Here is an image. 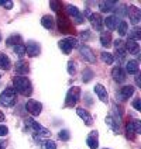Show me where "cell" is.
Here are the masks:
<instances>
[{
  "label": "cell",
  "mask_w": 141,
  "mask_h": 149,
  "mask_svg": "<svg viewBox=\"0 0 141 149\" xmlns=\"http://www.w3.org/2000/svg\"><path fill=\"white\" fill-rule=\"evenodd\" d=\"M41 25L47 30H52L55 27V18L51 14H45V16L41 17Z\"/></svg>",
  "instance_id": "cb8c5ba5"
},
{
  "label": "cell",
  "mask_w": 141,
  "mask_h": 149,
  "mask_svg": "<svg viewBox=\"0 0 141 149\" xmlns=\"http://www.w3.org/2000/svg\"><path fill=\"white\" fill-rule=\"evenodd\" d=\"M67 11L69 17L74 20L75 24H82L83 21H85V16H83L82 13L78 10V8L75 7V6H71V4H68L67 6Z\"/></svg>",
  "instance_id": "9c48e42d"
},
{
  "label": "cell",
  "mask_w": 141,
  "mask_h": 149,
  "mask_svg": "<svg viewBox=\"0 0 141 149\" xmlns=\"http://www.w3.org/2000/svg\"><path fill=\"white\" fill-rule=\"evenodd\" d=\"M89 21H90V24L93 28H96L98 31H102L103 30V18L100 14L98 13H92L90 16H89Z\"/></svg>",
  "instance_id": "ac0fdd59"
},
{
  "label": "cell",
  "mask_w": 141,
  "mask_h": 149,
  "mask_svg": "<svg viewBox=\"0 0 141 149\" xmlns=\"http://www.w3.org/2000/svg\"><path fill=\"white\" fill-rule=\"evenodd\" d=\"M134 94V87L133 86H123L121 89H119L117 91V97L119 100H121V101H126V100H128L131 96Z\"/></svg>",
  "instance_id": "4fadbf2b"
},
{
  "label": "cell",
  "mask_w": 141,
  "mask_h": 149,
  "mask_svg": "<svg viewBox=\"0 0 141 149\" xmlns=\"http://www.w3.org/2000/svg\"><path fill=\"white\" fill-rule=\"evenodd\" d=\"M58 47L64 54L69 55L71 51L74 49L75 47H78V38H75V37H67V38H64V40H61L58 42Z\"/></svg>",
  "instance_id": "277c9868"
},
{
  "label": "cell",
  "mask_w": 141,
  "mask_h": 149,
  "mask_svg": "<svg viewBox=\"0 0 141 149\" xmlns=\"http://www.w3.org/2000/svg\"><path fill=\"white\" fill-rule=\"evenodd\" d=\"M13 84H14V90L16 93H20L21 96L24 97H28L31 96L33 93V86H31V82L28 80V77H24V76H16L13 79Z\"/></svg>",
  "instance_id": "6da1fadb"
},
{
  "label": "cell",
  "mask_w": 141,
  "mask_h": 149,
  "mask_svg": "<svg viewBox=\"0 0 141 149\" xmlns=\"http://www.w3.org/2000/svg\"><path fill=\"white\" fill-rule=\"evenodd\" d=\"M135 84H137V87H140V84H141V82H140V74H135Z\"/></svg>",
  "instance_id": "7bdbcfd3"
},
{
  "label": "cell",
  "mask_w": 141,
  "mask_h": 149,
  "mask_svg": "<svg viewBox=\"0 0 141 149\" xmlns=\"http://www.w3.org/2000/svg\"><path fill=\"white\" fill-rule=\"evenodd\" d=\"M126 132L128 135V138L133 139L135 135H138L141 132V123L140 120H134V121H128L126 124Z\"/></svg>",
  "instance_id": "ba28073f"
},
{
  "label": "cell",
  "mask_w": 141,
  "mask_h": 149,
  "mask_svg": "<svg viewBox=\"0 0 141 149\" xmlns=\"http://www.w3.org/2000/svg\"><path fill=\"white\" fill-rule=\"evenodd\" d=\"M79 37L82 38L83 41H88V40H90V31L89 30H83V31H81Z\"/></svg>",
  "instance_id": "74e56055"
},
{
  "label": "cell",
  "mask_w": 141,
  "mask_h": 149,
  "mask_svg": "<svg viewBox=\"0 0 141 149\" xmlns=\"http://www.w3.org/2000/svg\"><path fill=\"white\" fill-rule=\"evenodd\" d=\"M17 101V93L13 87H7L0 93V106L3 107H13Z\"/></svg>",
  "instance_id": "7a4b0ae2"
},
{
  "label": "cell",
  "mask_w": 141,
  "mask_h": 149,
  "mask_svg": "<svg viewBox=\"0 0 141 149\" xmlns=\"http://www.w3.org/2000/svg\"><path fill=\"white\" fill-rule=\"evenodd\" d=\"M40 52H41L40 44H37L35 41H28L27 42V45H25V54H28V56L35 58V56L40 55Z\"/></svg>",
  "instance_id": "7c38bea8"
},
{
  "label": "cell",
  "mask_w": 141,
  "mask_h": 149,
  "mask_svg": "<svg viewBox=\"0 0 141 149\" xmlns=\"http://www.w3.org/2000/svg\"><path fill=\"white\" fill-rule=\"evenodd\" d=\"M8 134V128L6 127V125H0V138L1 136H6Z\"/></svg>",
  "instance_id": "60d3db41"
},
{
  "label": "cell",
  "mask_w": 141,
  "mask_h": 149,
  "mask_svg": "<svg viewBox=\"0 0 141 149\" xmlns=\"http://www.w3.org/2000/svg\"><path fill=\"white\" fill-rule=\"evenodd\" d=\"M0 149H6V142L0 141Z\"/></svg>",
  "instance_id": "ee69618b"
},
{
  "label": "cell",
  "mask_w": 141,
  "mask_h": 149,
  "mask_svg": "<svg viewBox=\"0 0 141 149\" xmlns=\"http://www.w3.org/2000/svg\"><path fill=\"white\" fill-rule=\"evenodd\" d=\"M117 6H119V1H113V0L100 1L99 3V10L102 11V13H110V11H114Z\"/></svg>",
  "instance_id": "9a60e30c"
},
{
  "label": "cell",
  "mask_w": 141,
  "mask_h": 149,
  "mask_svg": "<svg viewBox=\"0 0 141 149\" xmlns=\"http://www.w3.org/2000/svg\"><path fill=\"white\" fill-rule=\"evenodd\" d=\"M100 59H102L106 65H112V63L114 62V56H113L110 52H106V51H103V52L100 54Z\"/></svg>",
  "instance_id": "f1b7e54d"
},
{
  "label": "cell",
  "mask_w": 141,
  "mask_h": 149,
  "mask_svg": "<svg viewBox=\"0 0 141 149\" xmlns=\"http://www.w3.org/2000/svg\"><path fill=\"white\" fill-rule=\"evenodd\" d=\"M50 7L52 8L54 11L59 13V10H61V3H59V1H51V3H50Z\"/></svg>",
  "instance_id": "f35d334b"
},
{
  "label": "cell",
  "mask_w": 141,
  "mask_h": 149,
  "mask_svg": "<svg viewBox=\"0 0 141 149\" xmlns=\"http://www.w3.org/2000/svg\"><path fill=\"white\" fill-rule=\"evenodd\" d=\"M57 24H58V28H59V31H61V33L71 34L72 31H74V25H72V23L67 18V16H64V14H61V13H58V17H57Z\"/></svg>",
  "instance_id": "8992f818"
},
{
  "label": "cell",
  "mask_w": 141,
  "mask_h": 149,
  "mask_svg": "<svg viewBox=\"0 0 141 149\" xmlns=\"http://www.w3.org/2000/svg\"><path fill=\"white\" fill-rule=\"evenodd\" d=\"M95 76V73H93V70L92 69H89V68H86L85 70H83V73H82V80L85 83H88V82H90L92 80V77Z\"/></svg>",
  "instance_id": "1f68e13d"
},
{
  "label": "cell",
  "mask_w": 141,
  "mask_h": 149,
  "mask_svg": "<svg viewBox=\"0 0 141 149\" xmlns=\"http://www.w3.org/2000/svg\"><path fill=\"white\" fill-rule=\"evenodd\" d=\"M127 16L130 18L131 24H134L135 27L141 21V11H140V8L135 7V6H131V7L127 8Z\"/></svg>",
  "instance_id": "30bf717a"
},
{
  "label": "cell",
  "mask_w": 141,
  "mask_h": 149,
  "mask_svg": "<svg viewBox=\"0 0 141 149\" xmlns=\"http://www.w3.org/2000/svg\"><path fill=\"white\" fill-rule=\"evenodd\" d=\"M76 114L82 118V121L86 125H92V124H93V118H92V116L89 114V111H86L85 108L78 107V108H76Z\"/></svg>",
  "instance_id": "ffe728a7"
},
{
  "label": "cell",
  "mask_w": 141,
  "mask_h": 149,
  "mask_svg": "<svg viewBox=\"0 0 141 149\" xmlns=\"http://www.w3.org/2000/svg\"><path fill=\"white\" fill-rule=\"evenodd\" d=\"M11 68V62H10V59L6 54H3V52H0V69L1 70H8Z\"/></svg>",
  "instance_id": "484cf974"
},
{
  "label": "cell",
  "mask_w": 141,
  "mask_h": 149,
  "mask_svg": "<svg viewBox=\"0 0 141 149\" xmlns=\"http://www.w3.org/2000/svg\"><path fill=\"white\" fill-rule=\"evenodd\" d=\"M114 51H116V55L117 58L120 59V61H123L126 58V44L123 40H116L114 41Z\"/></svg>",
  "instance_id": "e0dca14e"
},
{
  "label": "cell",
  "mask_w": 141,
  "mask_h": 149,
  "mask_svg": "<svg viewBox=\"0 0 141 149\" xmlns=\"http://www.w3.org/2000/svg\"><path fill=\"white\" fill-rule=\"evenodd\" d=\"M14 54H16L18 58H23L25 55V45H23V44H17V45H14Z\"/></svg>",
  "instance_id": "4dcf8cb0"
},
{
  "label": "cell",
  "mask_w": 141,
  "mask_h": 149,
  "mask_svg": "<svg viewBox=\"0 0 141 149\" xmlns=\"http://www.w3.org/2000/svg\"><path fill=\"white\" fill-rule=\"evenodd\" d=\"M58 136H59V139L64 141V142H67V141L71 139V134H69L68 130H61V131L58 132Z\"/></svg>",
  "instance_id": "e575fe53"
},
{
  "label": "cell",
  "mask_w": 141,
  "mask_h": 149,
  "mask_svg": "<svg viewBox=\"0 0 141 149\" xmlns=\"http://www.w3.org/2000/svg\"><path fill=\"white\" fill-rule=\"evenodd\" d=\"M41 149H57V143L51 139H47L41 143Z\"/></svg>",
  "instance_id": "d590c367"
},
{
  "label": "cell",
  "mask_w": 141,
  "mask_h": 149,
  "mask_svg": "<svg viewBox=\"0 0 141 149\" xmlns=\"http://www.w3.org/2000/svg\"><path fill=\"white\" fill-rule=\"evenodd\" d=\"M133 107L137 110V111H141V100L140 99H135L133 101Z\"/></svg>",
  "instance_id": "b9f144b4"
},
{
  "label": "cell",
  "mask_w": 141,
  "mask_h": 149,
  "mask_svg": "<svg viewBox=\"0 0 141 149\" xmlns=\"http://www.w3.org/2000/svg\"><path fill=\"white\" fill-rule=\"evenodd\" d=\"M75 72H76V68H75V62L74 61H69L68 62V73L71 74H75Z\"/></svg>",
  "instance_id": "8d00e7d4"
},
{
  "label": "cell",
  "mask_w": 141,
  "mask_h": 149,
  "mask_svg": "<svg viewBox=\"0 0 141 149\" xmlns=\"http://www.w3.org/2000/svg\"><path fill=\"white\" fill-rule=\"evenodd\" d=\"M141 38V30L138 28V27H134L133 30L130 31V40H133V41H138Z\"/></svg>",
  "instance_id": "836d02e7"
},
{
  "label": "cell",
  "mask_w": 141,
  "mask_h": 149,
  "mask_svg": "<svg viewBox=\"0 0 141 149\" xmlns=\"http://www.w3.org/2000/svg\"><path fill=\"white\" fill-rule=\"evenodd\" d=\"M86 143L89 145L90 149H98L99 148V136H98V131H92L88 138H86Z\"/></svg>",
  "instance_id": "d6986e66"
},
{
  "label": "cell",
  "mask_w": 141,
  "mask_h": 149,
  "mask_svg": "<svg viewBox=\"0 0 141 149\" xmlns=\"http://www.w3.org/2000/svg\"><path fill=\"white\" fill-rule=\"evenodd\" d=\"M25 127L28 128V130H31V132L34 134V135H37V136H48L50 135V131L47 130V128H44L42 125H40L35 120H33V118H27L24 121Z\"/></svg>",
  "instance_id": "3957f363"
},
{
  "label": "cell",
  "mask_w": 141,
  "mask_h": 149,
  "mask_svg": "<svg viewBox=\"0 0 141 149\" xmlns=\"http://www.w3.org/2000/svg\"><path fill=\"white\" fill-rule=\"evenodd\" d=\"M4 121V114H3V111H0V123H3Z\"/></svg>",
  "instance_id": "f6af8a7d"
},
{
  "label": "cell",
  "mask_w": 141,
  "mask_h": 149,
  "mask_svg": "<svg viewBox=\"0 0 141 149\" xmlns=\"http://www.w3.org/2000/svg\"><path fill=\"white\" fill-rule=\"evenodd\" d=\"M116 30L119 31V35H120V37H124L126 34L128 33V24H127L126 21H119V25H117Z\"/></svg>",
  "instance_id": "f546056e"
},
{
  "label": "cell",
  "mask_w": 141,
  "mask_h": 149,
  "mask_svg": "<svg viewBox=\"0 0 141 149\" xmlns=\"http://www.w3.org/2000/svg\"><path fill=\"white\" fill-rule=\"evenodd\" d=\"M28 72H30L28 63H27L25 61H23V59H20L16 63V73L17 74H27Z\"/></svg>",
  "instance_id": "d4e9b609"
},
{
  "label": "cell",
  "mask_w": 141,
  "mask_h": 149,
  "mask_svg": "<svg viewBox=\"0 0 141 149\" xmlns=\"http://www.w3.org/2000/svg\"><path fill=\"white\" fill-rule=\"evenodd\" d=\"M0 6L4 8H7V10H10V8H13V6H14V3L11 1V0H7V1H0Z\"/></svg>",
  "instance_id": "ab89813d"
},
{
  "label": "cell",
  "mask_w": 141,
  "mask_h": 149,
  "mask_svg": "<svg viewBox=\"0 0 141 149\" xmlns=\"http://www.w3.org/2000/svg\"><path fill=\"white\" fill-rule=\"evenodd\" d=\"M79 96H81V89L78 86L71 87L67 93V97H65V106L67 107H74L76 106V103L79 101Z\"/></svg>",
  "instance_id": "5b68a950"
},
{
  "label": "cell",
  "mask_w": 141,
  "mask_h": 149,
  "mask_svg": "<svg viewBox=\"0 0 141 149\" xmlns=\"http://www.w3.org/2000/svg\"><path fill=\"white\" fill-rule=\"evenodd\" d=\"M126 44V51H128L130 52V55H138L140 54V45H138V42L133 41V40H127Z\"/></svg>",
  "instance_id": "7402d4cb"
},
{
  "label": "cell",
  "mask_w": 141,
  "mask_h": 149,
  "mask_svg": "<svg viewBox=\"0 0 141 149\" xmlns=\"http://www.w3.org/2000/svg\"><path fill=\"white\" fill-rule=\"evenodd\" d=\"M25 110H27V113H28L30 116L38 117L41 114L42 104L40 101H37V100H27V103H25Z\"/></svg>",
  "instance_id": "52a82bcc"
},
{
  "label": "cell",
  "mask_w": 141,
  "mask_h": 149,
  "mask_svg": "<svg viewBox=\"0 0 141 149\" xmlns=\"http://www.w3.org/2000/svg\"><path fill=\"white\" fill-rule=\"evenodd\" d=\"M138 70H140V68H138V62L135 59L127 61L124 72H127V73H130V74H138Z\"/></svg>",
  "instance_id": "603a6c76"
},
{
  "label": "cell",
  "mask_w": 141,
  "mask_h": 149,
  "mask_svg": "<svg viewBox=\"0 0 141 149\" xmlns=\"http://www.w3.org/2000/svg\"><path fill=\"white\" fill-rule=\"evenodd\" d=\"M79 54H81V56L85 62H89V63H93L95 61H96V56H95V54H93V51L88 47V45H82L81 48H79Z\"/></svg>",
  "instance_id": "8fae6325"
},
{
  "label": "cell",
  "mask_w": 141,
  "mask_h": 149,
  "mask_svg": "<svg viewBox=\"0 0 141 149\" xmlns=\"http://www.w3.org/2000/svg\"><path fill=\"white\" fill-rule=\"evenodd\" d=\"M112 77H113V80L116 83H124L126 82V72L124 69L121 66H116L113 68V70H112Z\"/></svg>",
  "instance_id": "5bb4252c"
},
{
  "label": "cell",
  "mask_w": 141,
  "mask_h": 149,
  "mask_svg": "<svg viewBox=\"0 0 141 149\" xmlns=\"http://www.w3.org/2000/svg\"><path fill=\"white\" fill-rule=\"evenodd\" d=\"M106 124H107L114 132H120V125H119V123H117V120L114 117H112V116L106 117Z\"/></svg>",
  "instance_id": "83f0119b"
},
{
  "label": "cell",
  "mask_w": 141,
  "mask_h": 149,
  "mask_svg": "<svg viewBox=\"0 0 141 149\" xmlns=\"http://www.w3.org/2000/svg\"><path fill=\"white\" fill-rule=\"evenodd\" d=\"M0 41H1V35H0Z\"/></svg>",
  "instance_id": "bcb514c9"
},
{
  "label": "cell",
  "mask_w": 141,
  "mask_h": 149,
  "mask_svg": "<svg viewBox=\"0 0 141 149\" xmlns=\"http://www.w3.org/2000/svg\"><path fill=\"white\" fill-rule=\"evenodd\" d=\"M20 41H21V37L14 34V35L8 37L7 40H6V45H10V47H11V45H17V44H20Z\"/></svg>",
  "instance_id": "d6a6232c"
},
{
  "label": "cell",
  "mask_w": 141,
  "mask_h": 149,
  "mask_svg": "<svg viewBox=\"0 0 141 149\" xmlns=\"http://www.w3.org/2000/svg\"><path fill=\"white\" fill-rule=\"evenodd\" d=\"M100 44H102V47L109 48V47L112 45V34L107 33V31L100 34Z\"/></svg>",
  "instance_id": "4316f807"
},
{
  "label": "cell",
  "mask_w": 141,
  "mask_h": 149,
  "mask_svg": "<svg viewBox=\"0 0 141 149\" xmlns=\"http://www.w3.org/2000/svg\"><path fill=\"white\" fill-rule=\"evenodd\" d=\"M105 149H107V148H105Z\"/></svg>",
  "instance_id": "7dc6e473"
},
{
  "label": "cell",
  "mask_w": 141,
  "mask_h": 149,
  "mask_svg": "<svg viewBox=\"0 0 141 149\" xmlns=\"http://www.w3.org/2000/svg\"><path fill=\"white\" fill-rule=\"evenodd\" d=\"M119 18L116 16H107L105 20H103V25H106L109 31H113V30H116L117 25H119Z\"/></svg>",
  "instance_id": "44dd1931"
},
{
  "label": "cell",
  "mask_w": 141,
  "mask_h": 149,
  "mask_svg": "<svg viewBox=\"0 0 141 149\" xmlns=\"http://www.w3.org/2000/svg\"><path fill=\"white\" fill-rule=\"evenodd\" d=\"M93 90H95V93H96V96L99 97L100 101H103V103H107L109 100V94H107V89L103 86V84H100V83H98L95 87H93Z\"/></svg>",
  "instance_id": "2e32d148"
}]
</instances>
